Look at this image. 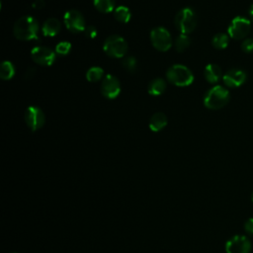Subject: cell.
Here are the masks:
<instances>
[{"label": "cell", "instance_id": "1", "mask_svg": "<svg viewBox=\"0 0 253 253\" xmlns=\"http://www.w3.org/2000/svg\"><path fill=\"white\" fill-rule=\"evenodd\" d=\"M14 36L21 41H32L38 39L39 24L32 16H23L16 21L13 28Z\"/></svg>", "mask_w": 253, "mask_h": 253}, {"label": "cell", "instance_id": "2", "mask_svg": "<svg viewBox=\"0 0 253 253\" xmlns=\"http://www.w3.org/2000/svg\"><path fill=\"white\" fill-rule=\"evenodd\" d=\"M230 94L226 88L215 85L211 88L204 97V105L211 110H218L223 108L229 101Z\"/></svg>", "mask_w": 253, "mask_h": 253}, {"label": "cell", "instance_id": "3", "mask_svg": "<svg viewBox=\"0 0 253 253\" xmlns=\"http://www.w3.org/2000/svg\"><path fill=\"white\" fill-rule=\"evenodd\" d=\"M167 80L179 87L189 86L194 81L193 72L185 65L174 64L170 66L166 72Z\"/></svg>", "mask_w": 253, "mask_h": 253}, {"label": "cell", "instance_id": "4", "mask_svg": "<svg viewBox=\"0 0 253 253\" xmlns=\"http://www.w3.org/2000/svg\"><path fill=\"white\" fill-rule=\"evenodd\" d=\"M174 22L177 30L181 32V34L187 35L192 33L196 28L197 15L192 8L186 7L176 14Z\"/></svg>", "mask_w": 253, "mask_h": 253}, {"label": "cell", "instance_id": "5", "mask_svg": "<svg viewBox=\"0 0 253 253\" xmlns=\"http://www.w3.org/2000/svg\"><path fill=\"white\" fill-rule=\"evenodd\" d=\"M105 53L114 58H123L127 51L126 42L120 36L113 35L108 37L103 44Z\"/></svg>", "mask_w": 253, "mask_h": 253}, {"label": "cell", "instance_id": "6", "mask_svg": "<svg viewBox=\"0 0 253 253\" xmlns=\"http://www.w3.org/2000/svg\"><path fill=\"white\" fill-rule=\"evenodd\" d=\"M251 21L243 16H237L230 22L227 32L230 38L234 40L244 39L250 32Z\"/></svg>", "mask_w": 253, "mask_h": 253}, {"label": "cell", "instance_id": "7", "mask_svg": "<svg viewBox=\"0 0 253 253\" xmlns=\"http://www.w3.org/2000/svg\"><path fill=\"white\" fill-rule=\"evenodd\" d=\"M150 41L152 45L159 51H167L172 46L171 35L163 27L154 28L150 32Z\"/></svg>", "mask_w": 253, "mask_h": 253}, {"label": "cell", "instance_id": "8", "mask_svg": "<svg viewBox=\"0 0 253 253\" xmlns=\"http://www.w3.org/2000/svg\"><path fill=\"white\" fill-rule=\"evenodd\" d=\"M63 21H64L65 27L71 33L78 34V33H81L86 30L84 17L82 16V14L79 11H77L75 9L68 10L64 14Z\"/></svg>", "mask_w": 253, "mask_h": 253}, {"label": "cell", "instance_id": "9", "mask_svg": "<svg viewBox=\"0 0 253 253\" xmlns=\"http://www.w3.org/2000/svg\"><path fill=\"white\" fill-rule=\"evenodd\" d=\"M251 241L245 235H234L225 243L226 253H250Z\"/></svg>", "mask_w": 253, "mask_h": 253}, {"label": "cell", "instance_id": "10", "mask_svg": "<svg viewBox=\"0 0 253 253\" xmlns=\"http://www.w3.org/2000/svg\"><path fill=\"white\" fill-rule=\"evenodd\" d=\"M56 52H54L51 48L46 46H35L31 50V55L33 60L42 66H49L53 64L56 59Z\"/></svg>", "mask_w": 253, "mask_h": 253}, {"label": "cell", "instance_id": "11", "mask_svg": "<svg viewBox=\"0 0 253 253\" xmlns=\"http://www.w3.org/2000/svg\"><path fill=\"white\" fill-rule=\"evenodd\" d=\"M44 114L39 107L31 106L26 110L25 122L31 130L40 129L44 125Z\"/></svg>", "mask_w": 253, "mask_h": 253}, {"label": "cell", "instance_id": "12", "mask_svg": "<svg viewBox=\"0 0 253 253\" xmlns=\"http://www.w3.org/2000/svg\"><path fill=\"white\" fill-rule=\"evenodd\" d=\"M101 92L108 99H115L121 92V84L117 77L108 74L104 77L101 85Z\"/></svg>", "mask_w": 253, "mask_h": 253}, {"label": "cell", "instance_id": "13", "mask_svg": "<svg viewBox=\"0 0 253 253\" xmlns=\"http://www.w3.org/2000/svg\"><path fill=\"white\" fill-rule=\"evenodd\" d=\"M246 79H247L246 72L238 68L229 69L222 76L223 83L225 84V86L229 88H237L241 86L242 84H244Z\"/></svg>", "mask_w": 253, "mask_h": 253}, {"label": "cell", "instance_id": "14", "mask_svg": "<svg viewBox=\"0 0 253 253\" xmlns=\"http://www.w3.org/2000/svg\"><path fill=\"white\" fill-rule=\"evenodd\" d=\"M204 75L209 83H216L219 81L222 75L221 68L215 63H210L205 67Z\"/></svg>", "mask_w": 253, "mask_h": 253}, {"label": "cell", "instance_id": "15", "mask_svg": "<svg viewBox=\"0 0 253 253\" xmlns=\"http://www.w3.org/2000/svg\"><path fill=\"white\" fill-rule=\"evenodd\" d=\"M60 28L61 24L57 19L49 18L43 23L42 27V32L45 37H54L59 33Z\"/></svg>", "mask_w": 253, "mask_h": 253}, {"label": "cell", "instance_id": "16", "mask_svg": "<svg viewBox=\"0 0 253 253\" xmlns=\"http://www.w3.org/2000/svg\"><path fill=\"white\" fill-rule=\"evenodd\" d=\"M167 125V118L163 113H155L151 116L149 120V128L154 131H160L162 128H164Z\"/></svg>", "mask_w": 253, "mask_h": 253}, {"label": "cell", "instance_id": "17", "mask_svg": "<svg viewBox=\"0 0 253 253\" xmlns=\"http://www.w3.org/2000/svg\"><path fill=\"white\" fill-rule=\"evenodd\" d=\"M166 89V82L162 78H155L148 84V93L152 96H159L164 93Z\"/></svg>", "mask_w": 253, "mask_h": 253}, {"label": "cell", "instance_id": "18", "mask_svg": "<svg viewBox=\"0 0 253 253\" xmlns=\"http://www.w3.org/2000/svg\"><path fill=\"white\" fill-rule=\"evenodd\" d=\"M114 17L120 23L126 24L131 18V13L127 7L119 6L114 11Z\"/></svg>", "mask_w": 253, "mask_h": 253}, {"label": "cell", "instance_id": "19", "mask_svg": "<svg viewBox=\"0 0 253 253\" xmlns=\"http://www.w3.org/2000/svg\"><path fill=\"white\" fill-rule=\"evenodd\" d=\"M15 74V66L11 61H3L0 67V77L3 80L11 79Z\"/></svg>", "mask_w": 253, "mask_h": 253}, {"label": "cell", "instance_id": "20", "mask_svg": "<svg viewBox=\"0 0 253 253\" xmlns=\"http://www.w3.org/2000/svg\"><path fill=\"white\" fill-rule=\"evenodd\" d=\"M95 8L102 13H110L115 8V0H93Z\"/></svg>", "mask_w": 253, "mask_h": 253}, {"label": "cell", "instance_id": "21", "mask_svg": "<svg viewBox=\"0 0 253 253\" xmlns=\"http://www.w3.org/2000/svg\"><path fill=\"white\" fill-rule=\"evenodd\" d=\"M228 42H229L228 36L223 33H218V34L214 35L211 40V43H212L213 47H215L216 49L225 48L228 45Z\"/></svg>", "mask_w": 253, "mask_h": 253}, {"label": "cell", "instance_id": "22", "mask_svg": "<svg viewBox=\"0 0 253 253\" xmlns=\"http://www.w3.org/2000/svg\"><path fill=\"white\" fill-rule=\"evenodd\" d=\"M191 44V39L184 34H181L177 37L175 41V48L178 52H182L186 50Z\"/></svg>", "mask_w": 253, "mask_h": 253}, {"label": "cell", "instance_id": "23", "mask_svg": "<svg viewBox=\"0 0 253 253\" xmlns=\"http://www.w3.org/2000/svg\"><path fill=\"white\" fill-rule=\"evenodd\" d=\"M104 74V70L99 66L90 67L86 72V78L89 82H97L99 81Z\"/></svg>", "mask_w": 253, "mask_h": 253}, {"label": "cell", "instance_id": "24", "mask_svg": "<svg viewBox=\"0 0 253 253\" xmlns=\"http://www.w3.org/2000/svg\"><path fill=\"white\" fill-rule=\"evenodd\" d=\"M122 65L126 71L130 73H134L137 69V61L133 56L124 57L122 60Z\"/></svg>", "mask_w": 253, "mask_h": 253}, {"label": "cell", "instance_id": "25", "mask_svg": "<svg viewBox=\"0 0 253 253\" xmlns=\"http://www.w3.org/2000/svg\"><path fill=\"white\" fill-rule=\"evenodd\" d=\"M71 49V43L69 42H60L55 46V52L59 55H66Z\"/></svg>", "mask_w": 253, "mask_h": 253}, {"label": "cell", "instance_id": "26", "mask_svg": "<svg viewBox=\"0 0 253 253\" xmlns=\"http://www.w3.org/2000/svg\"><path fill=\"white\" fill-rule=\"evenodd\" d=\"M241 49L246 53L253 52V39L247 38L241 43Z\"/></svg>", "mask_w": 253, "mask_h": 253}, {"label": "cell", "instance_id": "27", "mask_svg": "<svg viewBox=\"0 0 253 253\" xmlns=\"http://www.w3.org/2000/svg\"><path fill=\"white\" fill-rule=\"evenodd\" d=\"M244 230L247 234L253 235V217H249L244 223Z\"/></svg>", "mask_w": 253, "mask_h": 253}, {"label": "cell", "instance_id": "28", "mask_svg": "<svg viewBox=\"0 0 253 253\" xmlns=\"http://www.w3.org/2000/svg\"><path fill=\"white\" fill-rule=\"evenodd\" d=\"M85 32H86V36L88 38H90V39H94V38L97 37V29L95 27H93V26L87 27Z\"/></svg>", "mask_w": 253, "mask_h": 253}, {"label": "cell", "instance_id": "29", "mask_svg": "<svg viewBox=\"0 0 253 253\" xmlns=\"http://www.w3.org/2000/svg\"><path fill=\"white\" fill-rule=\"evenodd\" d=\"M45 6V2H44V0H36L33 4H32V7L34 8V9H42L43 7Z\"/></svg>", "mask_w": 253, "mask_h": 253}, {"label": "cell", "instance_id": "30", "mask_svg": "<svg viewBox=\"0 0 253 253\" xmlns=\"http://www.w3.org/2000/svg\"><path fill=\"white\" fill-rule=\"evenodd\" d=\"M35 73H36V69L33 68V67H30L26 70V73H25L24 77H25V79H31L35 75Z\"/></svg>", "mask_w": 253, "mask_h": 253}, {"label": "cell", "instance_id": "31", "mask_svg": "<svg viewBox=\"0 0 253 253\" xmlns=\"http://www.w3.org/2000/svg\"><path fill=\"white\" fill-rule=\"evenodd\" d=\"M249 17H250V21L252 22L253 24V4L250 6L249 8Z\"/></svg>", "mask_w": 253, "mask_h": 253}, {"label": "cell", "instance_id": "32", "mask_svg": "<svg viewBox=\"0 0 253 253\" xmlns=\"http://www.w3.org/2000/svg\"><path fill=\"white\" fill-rule=\"evenodd\" d=\"M251 200H252V202H253V191H252V193H251Z\"/></svg>", "mask_w": 253, "mask_h": 253}]
</instances>
